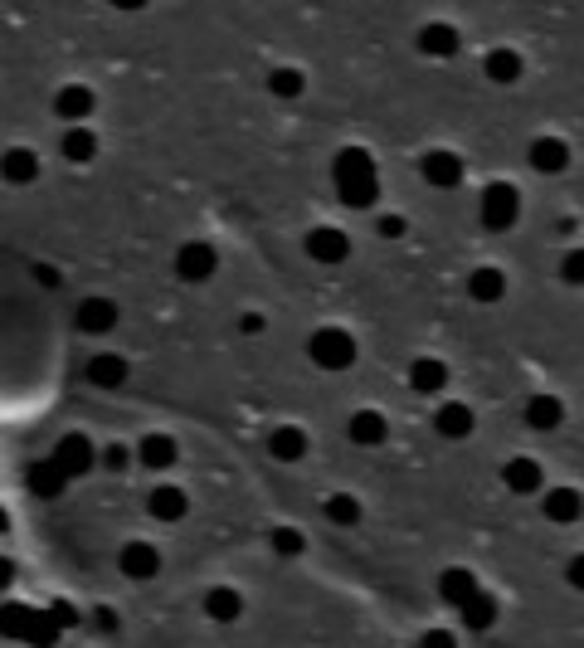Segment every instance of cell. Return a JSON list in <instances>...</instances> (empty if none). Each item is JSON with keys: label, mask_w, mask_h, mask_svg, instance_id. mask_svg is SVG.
Masks as SVG:
<instances>
[{"label": "cell", "mask_w": 584, "mask_h": 648, "mask_svg": "<svg viewBox=\"0 0 584 648\" xmlns=\"http://www.w3.org/2000/svg\"><path fill=\"white\" fill-rule=\"evenodd\" d=\"M336 191H341L346 205H356V210H365V205L380 195V181H375V161H370V152L346 147V152L336 156Z\"/></svg>", "instance_id": "1"}, {"label": "cell", "mask_w": 584, "mask_h": 648, "mask_svg": "<svg viewBox=\"0 0 584 648\" xmlns=\"http://www.w3.org/2000/svg\"><path fill=\"white\" fill-rule=\"evenodd\" d=\"M312 361L322 366V371H346L351 361H356V337L351 332H341V327H322V332H312Z\"/></svg>", "instance_id": "2"}, {"label": "cell", "mask_w": 584, "mask_h": 648, "mask_svg": "<svg viewBox=\"0 0 584 648\" xmlns=\"http://www.w3.org/2000/svg\"><path fill=\"white\" fill-rule=\"evenodd\" d=\"M516 215H521V195H516V186L497 181V186L482 191V225L487 229H511L516 225Z\"/></svg>", "instance_id": "3"}, {"label": "cell", "mask_w": 584, "mask_h": 648, "mask_svg": "<svg viewBox=\"0 0 584 648\" xmlns=\"http://www.w3.org/2000/svg\"><path fill=\"white\" fill-rule=\"evenodd\" d=\"M215 268H219L215 244H205V239H190V244H181V254H176V273H181L185 283H205Z\"/></svg>", "instance_id": "4"}, {"label": "cell", "mask_w": 584, "mask_h": 648, "mask_svg": "<svg viewBox=\"0 0 584 648\" xmlns=\"http://www.w3.org/2000/svg\"><path fill=\"white\" fill-rule=\"evenodd\" d=\"M54 463H59L69 478H78V473L98 468V449L88 444V434H64V439H59V449H54Z\"/></svg>", "instance_id": "5"}, {"label": "cell", "mask_w": 584, "mask_h": 648, "mask_svg": "<svg viewBox=\"0 0 584 648\" xmlns=\"http://www.w3.org/2000/svg\"><path fill=\"white\" fill-rule=\"evenodd\" d=\"M307 254L317 259V264H341L346 254H351V239H346V229H312L307 234Z\"/></svg>", "instance_id": "6"}, {"label": "cell", "mask_w": 584, "mask_h": 648, "mask_svg": "<svg viewBox=\"0 0 584 648\" xmlns=\"http://www.w3.org/2000/svg\"><path fill=\"white\" fill-rule=\"evenodd\" d=\"M93 108H98V98H93V88H83V83H69V88H59L54 93V113L64 117V122H83V117H93Z\"/></svg>", "instance_id": "7"}, {"label": "cell", "mask_w": 584, "mask_h": 648, "mask_svg": "<svg viewBox=\"0 0 584 648\" xmlns=\"http://www.w3.org/2000/svg\"><path fill=\"white\" fill-rule=\"evenodd\" d=\"M156 571H161V551H156L151 541L122 546V575H127V580H151Z\"/></svg>", "instance_id": "8"}, {"label": "cell", "mask_w": 584, "mask_h": 648, "mask_svg": "<svg viewBox=\"0 0 584 648\" xmlns=\"http://www.w3.org/2000/svg\"><path fill=\"white\" fill-rule=\"evenodd\" d=\"M477 590H482V585H477V575L463 571V566H453V571L438 575V595H443V605H453V610H463Z\"/></svg>", "instance_id": "9"}, {"label": "cell", "mask_w": 584, "mask_h": 648, "mask_svg": "<svg viewBox=\"0 0 584 648\" xmlns=\"http://www.w3.org/2000/svg\"><path fill=\"white\" fill-rule=\"evenodd\" d=\"M560 420H565L560 395L541 390V395H531V400H526V429H541V434H550V429H560Z\"/></svg>", "instance_id": "10"}, {"label": "cell", "mask_w": 584, "mask_h": 648, "mask_svg": "<svg viewBox=\"0 0 584 648\" xmlns=\"http://www.w3.org/2000/svg\"><path fill=\"white\" fill-rule=\"evenodd\" d=\"M409 390H419V395L448 390V366H443L438 356H419V361L409 366Z\"/></svg>", "instance_id": "11"}, {"label": "cell", "mask_w": 584, "mask_h": 648, "mask_svg": "<svg viewBox=\"0 0 584 648\" xmlns=\"http://www.w3.org/2000/svg\"><path fill=\"white\" fill-rule=\"evenodd\" d=\"M424 181L438 186V191H453V186L463 181V161L453 152H429L424 156Z\"/></svg>", "instance_id": "12"}, {"label": "cell", "mask_w": 584, "mask_h": 648, "mask_svg": "<svg viewBox=\"0 0 584 648\" xmlns=\"http://www.w3.org/2000/svg\"><path fill=\"white\" fill-rule=\"evenodd\" d=\"M526 156H531V166H536L541 176H555V171H565V166H570V147H565L560 137H536Z\"/></svg>", "instance_id": "13"}, {"label": "cell", "mask_w": 584, "mask_h": 648, "mask_svg": "<svg viewBox=\"0 0 584 648\" xmlns=\"http://www.w3.org/2000/svg\"><path fill=\"white\" fill-rule=\"evenodd\" d=\"M541 463L536 458H511L507 468H502V483H507V493H516V497H526V493H536L541 488Z\"/></svg>", "instance_id": "14"}, {"label": "cell", "mask_w": 584, "mask_h": 648, "mask_svg": "<svg viewBox=\"0 0 584 648\" xmlns=\"http://www.w3.org/2000/svg\"><path fill=\"white\" fill-rule=\"evenodd\" d=\"M112 327H117V303H108V298H88V303L78 307V332L98 337V332H112Z\"/></svg>", "instance_id": "15"}, {"label": "cell", "mask_w": 584, "mask_h": 648, "mask_svg": "<svg viewBox=\"0 0 584 648\" xmlns=\"http://www.w3.org/2000/svg\"><path fill=\"white\" fill-rule=\"evenodd\" d=\"M434 429L443 434V439H468V434H473V410L458 405V400H448V405H438Z\"/></svg>", "instance_id": "16"}, {"label": "cell", "mask_w": 584, "mask_h": 648, "mask_svg": "<svg viewBox=\"0 0 584 648\" xmlns=\"http://www.w3.org/2000/svg\"><path fill=\"white\" fill-rule=\"evenodd\" d=\"M205 614H210L215 624H234V619L244 614V595H239L234 585H215V590L205 595Z\"/></svg>", "instance_id": "17"}, {"label": "cell", "mask_w": 584, "mask_h": 648, "mask_svg": "<svg viewBox=\"0 0 584 648\" xmlns=\"http://www.w3.org/2000/svg\"><path fill=\"white\" fill-rule=\"evenodd\" d=\"M482 74L507 88V83L521 78V54H516V49H487V54H482Z\"/></svg>", "instance_id": "18"}, {"label": "cell", "mask_w": 584, "mask_h": 648, "mask_svg": "<svg viewBox=\"0 0 584 648\" xmlns=\"http://www.w3.org/2000/svg\"><path fill=\"white\" fill-rule=\"evenodd\" d=\"M137 458H142L146 468H176L181 449H176V439H171V434H146L142 444H137Z\"/></svg>", "instance_id": "19"}, {"label": "cell", "mask_w": 584, "mask_h": 648, "mask_svg": "<svg viewBox=\"0 0 584 648\" xmlns=\"http://www.w3.org/2000/svg\"><path fill=\"white\" fill-rule=\"evenodd\" d=\"M584 493L580 488H550L546 493V517L550 522H580Z\"/></svg>", "instance_id": "20"}, {"label": "cell", "mask_w": 584, "mask_h": 648, "mask_svg": "<svg viewBox=\"0 0 584 648\" xmlns=\"http://www.w3.org/2000/svg\"><path fill=\"white\" fill-rule=\"evenodd\" d=\"M88 381L98 385V390L122 385V381H127V361H122V356H112V351H98V356L88 361Z\"/></svg>", "instance_id": "21"}, {"label": "cell", "mask_w": 584, "mask_h": 648, "mask_svg": "<svg viewBox=\"0 0 584 648\" xmlns=\"http://www.w3.org/2000/svg\"><path fill=\"white\" fill-rule=\"evenodd\" d=\"M0 176L10 181V186H30L39 176V156L25 152V147H15V152H5V161H0Z\"/></svg>", "instance_id": "22"}, {"label": "cell", "mask_w": 584, "mask_h": 648, "mask_svg": "<svg viewBox=\"0 0 584 648\" xmlns=\"http://www.w3.org/2000/svg\"><path fill=\"white\" fill-rule=\"evenodd\" d=\"M268 454L278 458V463H297V458L307 454V434H302V429H292V424L273 429V439H268Z\"/></svg>", "instance_id": "23"}, {"label": "cell", "mask_w": 584, "mask_h": 648, "mask_svg": "<svg viewBox=\"0 0 584 648\" xmlns=\"http://www.w3.org/2000/svg\"><path fill=\"white\" fill-rule=\"evenodd\" d=\"M468 293H473V303H502V293H507L502 268H477L468 278Z\"/></svg>", "instance_id": "24"}, {"label": "cell", "mask_w": 584, "mask_h": 648, "mask_svg": "<svg viewBox=\"0 0 584 648\" xmlns=\"http://www.w3.org/2000/svg\"><path fill=\"white\" fill-rule=\"evenodd\" d=\"M385 415H375V410H361V415H351V444H361V449H370V444H385Z\"/></svg>", "instance_id": "25"}, {"label": "cell", "mask_w": 584, "mask_h": 648, "mask_svg": "<svg viewBox=\"0 0 584 648\" xmlns=\"http://www.w3.org/2000/svg\"><path fill=\"white\" fill-rule=\"evenodd\" d=\"M64 483H69V473H64L54 458L30 468V493H39V497H59V493H64Z\"/></svg>", "instance_id": "26"}, {"label": "cell", "mask_w": 584, "mask_h": 648, "mask_svg": "<svg viewBox=\"0 0 584 648\" xmlns=\"http://www.w3.org/2000/svg\"><path fill=\"white\" fill-rule=\"evenodd\" d=\"M146 507H151V517H161V522H181L185 517V493L181 488H156V493L146 497Z\"/></svg>", "instance_id": "27"}, {"label": "cell", "mask_w": 584, "mask_h": 648, "mask_svg": "<svg viewBox=\"0 0 584 648\" xmlns=\"http://www.w3.org/2000/svg\"><path fill=\"white\" fill-rule=\"evenodd\" d=\"M419 49H424L429 59H443V54L458 49V30H453V25H424V30H419Z\"/></svg>", "instance_id": "28"}, {"label": "cell", "mask_w": 584, "mask_h": 648, "mask_svg": "<svg viewBox=\"0 0 584 648\" xmlns=\"http://www.w3.org/2000/svg\"><path fill=\"white\" fill-rule=\"evenodd\" d=\"M458 614H463V624H468V629H477V634H482V629H492V624H497V600H492L487 590H477V595Z\"/></svg>", "instance_id": "29"}, {"label": "cell", "mask_w": 584, "mask_h": 648, "mask_svg": "<svg viewBox=\"0 0 584 648\" xmlns=\"http://www.w3.org/2000/svg\"><path fill=\"white\" fill-rule=\"evenodd\" d=\"M64 156L78 161V166L93 161V156H98V137H93L88 127H69V132H64Z\"/></svg>", "instance_id": "30"}, {"label": "cell", "mask_w": 584, "mask_h": 648, "mask_svg": "<svg viewBox=\"0 0 584 648\" xmlns=\"http://www.w3.org/2000/svg\"><path fill=\"white\" fill-rule=\"evenodd\" d=\"M327 517L336 527H356L361 522V502L351 493H336V497H327Z\"/></svg>", "instance_id": "31"}, {"label": "cell", "mask_w": 584, "mask_h": 648, "mask_svg": "<svg viewBox=\"0 0 584 648\" xmlns=\"http://www.w3.org/2000/svg\"><path fill=\"white\" fill-rule=\"evenodd\" d=\"M302 83H307V78L297 74V69H278V74L268 78V88H273L278 98H297V93H302Z\"/></svg>", "instance_id": "32"}, {"label": "cell", "mask_w": 584, "mask_h": 648, "mask_svg": "<svg viewBox=\"0 0 584 648\" xmlns=\"http://www.w3.org/2000/svg\"><path fill=\"white\" fill-rule=\"evenodd\" d=\"M560 278L575 283V288H584V249H570V254L560 259Z\"/></svg>", "instance_id": "33"}, {"label": "cell", "mask_w": 584, "mask_h": 648, "mask_svg": "<svg viewBox=\"0 0 584 648\" xmlns=\"http://www.w3.org/2000/svg\"><path fill=\"white\" fill-rule=\"evenodd\" d=\"M273 546H278V556H302V532L278 527V532H273Z\"/></svg>", "instance_id": "34"}, {"label": "cell", "mask_w": 584, "mask_h": 648, "mask_svg": "<svg viewBox=\"0 0 584 648\" xmlns=\"http://www.w3.org/2000/svg\"><path fill=\"white\" fill-rule=\"evenodd\" d=\"M419 648H458V639H453L448 629H429V634L419 639Z\"/></svg>", "instance_id": "35"}, {"label": "cell", "mask_w": 584, "mask_h": 648, "mask_svg": "<svg viewBox=\"0 0 584 648\" xmlns=\"http://www.w3.org/2000/svg\"><path fill=\"white\" fill-rule=\"evenodd\" d=\"M565 580H570L575 590H584V551L575 556V561H570V566H565Z\"/></svg>", "instance_id": "36"}, {"label": "cell", "mask_w": 584, "mask_h": 648, "mask_svg": "<svg viewBox=\"0 0 584 648\" xmlns=\"http://www.w3.org/2000/svg\"><path fill=\"white\" fill-rule=\"evenodd\" d=\"M263 327H268V322H263L258 312H244V322H239V332H244V337H258Z\"/></svg>", "instance_id": "37"}, {"label": "cell", "mask_w": 584, "mask_h": 648, "mask_svg": "<svg viewBox=\"0 0 584 648\" xmlns=\"http://www.w3.org/2000/svg\"><path fill=\"white\" fill-rule=\"evenodd\" d=\"M380 234H385V239H400L404 220H400V215H385V220H380Z\"/></svg>", "instance_id": "38"}, {"label": "cell", "mask_w": 584, "mask_h": 648, "mask_svg": "<svg viewBox=\"0 0 584 648\" xmlns=\"http://www.w3.org/2000/svg\"><path fill=\"white\" fill-rule=\"evenodd\" d=\"M103 463H108V468H122V463H127V449H122V444H108V449H103Z\"/></svg>", "instance_id": "39"}, {"label": "cell", "mask_w": 584, "mask_h": 648, "mask_svg": "<svg viewBox=\"0 0 584 648\" xmlns=\"http://www.w3.org/2000/svg\"><path fill=\"white\" fill-rule=\"evenodd\" d=\"M35 273H39V283H44V288H54V283H59V273H54L49 264H35Z\"/></svg>", "instance_id": "40"}, {"label": "cell", "mask_w": 584, "mask_h": 648, "mask_svg": "<svg viewBox=\"0 0 584 648\" xmlns=\"http://www.w3.org/2000/svg\"><path fill=\"white\" fill-rule=\"evenodd\" d=\"M10 580H15V566H10V561L0 556V590H10Z\"/></svg>", "instance_id": "41"}, {"label": "cell", "mask_w": 584, "mask_h": 648, "mask_svg": "<svg viewBox=\"0 0 584 648\" xmlns=\"http://www.w3.org/2000/svg\"><path fill=\"white\" fill-rule=\"evenodd\" d=\"M0 532H5V512H0Z\"/></svg>", "instance_id": "42"}]
</instances>
